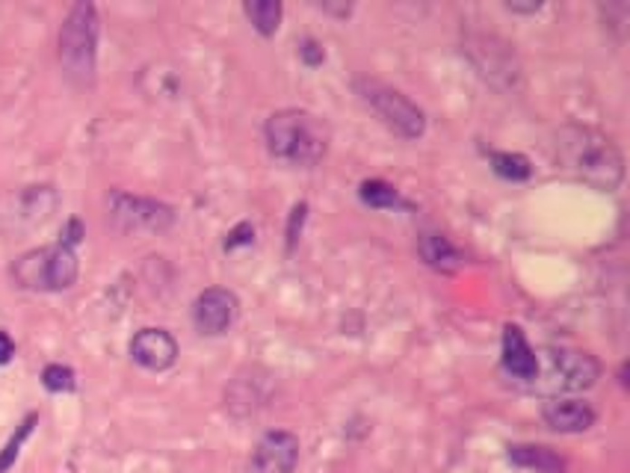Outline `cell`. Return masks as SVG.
<instances>
[{
    "label": "cell",
    "instance_id": "cell-9",
    "mask_svg": "<svg viewBox=\"0 0 630 473\" xmlns=\"http://www.w3.org/2000/svg\"><path fill=\"white\" fill-rule=\"evenodd\" d=\"M237 296L225 287H208L193 305V323L201 334H222L237 320Z\"/></svg>",
    "mask_w": 630,
    "mask_h": 473
},
{
    "label": "cell",
    "instance_id": "cell-20",
    "mask_svg": "<svg viewBox=\"0 0 630 473\" xmlns=\"http://www.w3.org/2000/svg\"><path fill=\"white\" fill-rule=\"evenodd\" d=\"M255 240V228L249 222H240L237 228H234L228 234V240H225V249H237V246H249Z\"/></svg>",
    "mask_w": 630,
    "mask_h": 473
},
{
    "label": "cell",
    "instance_id": "cell-3",
    "mask_svg": "<svg viewBox=\"0 0 630 473\" xmlns=\"http://www.w3.org/2000/svg\"><path fill=\"white\" fill-rule=\"evenodd\" d=\"M536 379L533 388L548 393V397H562V393H577L589 391L601 376L598 358L580 349H566V346H545L542 352H536Z\"/></svg>",
    "mask_w": 630,
    "mask_h": 473
},
{
    "label": "cell",
    "instance_id": "cell-11",
    "mask_svg": "<svg viewBox=\"0 0 630 473\" xmlns=\"http://www.w3.org/2000/svg\"><path fill=\"white\" fill-rule=\"evenodd\" d=\"M542 418L550 430L566 432V435H577V432H586L595 423V411H592V405L583 402V400L550 397L542 405Z\"/></svg>",
    "mask_w": 630,
    "mask_h": 473
},
{
    "label": "cell",
    "instance_id": "cell-17",
    "mask_svg": "<svg viewBox=\"0 0 630 473\" xmlns=\"http://www.w3.org/2000/svg\"><path fill=\"white\" fill-rule=\"evenodd\" d=\"M358 196H362L364 205L376 208V210H388V208H400L402 205L400 193L385 181H364L362 189H358Z\"/></svg>",
    "mask_w": 630,
    "mask_h": 473
},
{
    "label": "cell",
    "instance_id": "cell-15",
    "mask_svg": "<svg viewBox=\"0 0 630 473\" xmlns=\"http://www.w3.org/2000/svg\"><path fill=\"white\" fill-rule=\"evenodd\" d=\"M246 15H249L257 33L273 36L281 24V4L278 0H249V4H246Z\"/></svg>",
    "mask_w": 630,
    "mask_h": 473
},
{
    "label": "cell",
    "instance_id": "cell-8",
    "mask_svg": "<svg viewBox=\"0 0 630 473\" xmlns=\"http://www.w3.org/2000/svg\"><path fill=\"white\" fill-rule=\"evenodd\" d=\"M299 461V438L294 432L276 430L257 441L249 473H294Z\"/></svg>",
    "mask_w": 630,
    "mask_h": 473
},
{
    "label": "cell",
    "instance_id": "cell-22",
    "mask_svg": "<svg viewBox=\"0 0 630 473\" xmlns=\"http://www.w3.org/2000/svg\"><path fill=\"white\" fill-rule=\"evenodd\" d=\"M302 60H305L308 65H320L323 63V48L317 42H305V44H302Z\"/></svg>",
    "mask_w": 630,
    "mask_h": 473
},
{
    "label": "cell",
    "instance_id": "cell-4",
    "mask_svg": "<svg viewBox=\"0 0 630 473\" xmlns=\"http://www.w3.org/2000/svg\"><path fill=\"white\" fill-rule=\"evenodd\" d=\"M98 56V9L92 4H74L60 30V63L65 77L77 86H89L95 77Z\"/></svg>",
    "mask_w": 630,
    "mask_h": 473
},
{
    "label": "cell",
    "instance_id": "cell-2",
    "mask_svg": "<svg viewBox=\"0 0 630 473\" xmlns=\"http://www.w3.org/2000/svg\"><path fill=\"white\" fill-rule=\"evenodd\" d=\"M267 149L281 163L317 166L329 151V130L305 110H281L267 121Z\"/></svg>",
    "mask_w": 630,
    "mask_h": 473
},
{
    "label": "cell",
    "instance_id": "cell-12",
    "mask_svg": "<svg viewBox=\"0 0 630 473\" xmlns=\"http://www.w3.org/2000/svg\"><path fill=\"white\" fill-rule=\"evenodd\" d=\"M503 370L521 381H533L536 379V349L527 343L524 332L519 325H506L503 329Z\"/></svg>",
    "mask_w": 630,
    "mask_h": 473
},
{
    "label": "cell",
    "instance_id": "cell-19",
    "mask_svg": "<svg viewBox=\"0 0 630 473\" xmlns=\"http://www.w3.org/2000/svg\"><path fill=\"white\" fill-rule=\"evenodd\" d=\"M42 385L48 391H53V393L72 391L74 388V373L69 367H63V364H48L42 370Z\"/></svg>",
    "mask_w": 630,
    "mask_h": 473
},
{
    "label": "cell",
    "instance_id": "cell-10",
    "mask_svg": "<svg viewBox=\"0 0 630 473\" xmlns=\"http://www.w3.org/2000/svg\"><path fill=\"white\" fill-rule=\"evenodd\" d=\"M131 355L145 370H157L160 373V370H169L178 362V343L166 329H142L133 334Z\"/></svg>",
    "mask_w": 630,
    "mask_h": 473
},
{
    "label": "cell",
    "instance_id": "cell-24",
    "mask_svg": "<svg viewBox=\"0 0 630 473\" xmlns=\"http://www.w3.org/2000/svg\"><path fill=\"white\" fill-rule=\"evenodd\" d=\"M302 219H305V205H299L294 210V217H290V231H287L290 243H296V228H302Z\"/></svg>",
    "mask_w": 630,
    "mask_h": 473
},
{
    "label": "cell",
    "instance_id": "cell-18",
    "mask_svg": "<svg viewBox=\"0 0 630 473\" xmlns=\"http://www.w3.org/2000/svg\"><path fill=\"white\" fill-rule=\"evenodd\" d=\"M33 426H36V414H30V418H27L24 423L18 426V432H15L13 438H9V441H6L4 453H0V473H6L9 468L15 465V459H18V453H21V444H24L27 438H30Z\"/></svg>",
    "mask_w": 630,
    "mask_h": 473
},
{
    "label": "cell",
    "instance_id": "cell-14",
    "mask_svg": "<svg viewBox=\"0 0 630 473\" xmlns=\"http://www.w3.org/2000/svg\"><path fill=\"white\" fill-rule=\"evenodd\" d=\"M421 255L432 269H438V273H453V269L462 266V255H459L456 246L441 234H423Z\"/></svg>",
    "mask_w": 630,
    "mask_h": 473
},
{
    "label": "cell",
    "instance_id": "cell-16",
    "mask_svg": "<svg viewBox=\"0 0 630 473\" xmlns=\"http://www.w3.org/2000/svg\"><path fill=\"white\" fill-rule=\"evenodd\" d=\"M491 166L494 172H498L500 178H506V181H527L530 178V160H527L524 154H509V151H498L491 154Z\"/></svg>",
    "mask_w": 630,
    "mask_h": 473
},
{
    "label": "cell",
    "instance_id": "cell-7",
    "mask_svg": "<svg viewBox=\"0 0 630 473\" xmlns=\"http://www.w3.org/2000/svg\"><path fill=\"white\" fill-rule=\"evenodd\" d=\"M110 210L116 225L125 231H166L175 219V210L163 205V201L131 193H112Z\"/></svg>",
    "mask_w": 630,
    "mask_h": 473
},
{
    "label": "cell",
    "instance_id": "cell-5",
    "mask_svg": "<svg viewBox=\"0 0 630 473\" xmlns=\"http://www.w3.org/2000/svg\"><path fill=\"white\" fill-rule=\"evenodd\" d=\"M355 92L362 95L364 104L373 110L393 133H400V137H406V140L423 137V130H426L423 110L418 104H412V101L402 92H397L393 86L373 81V77H362V81H355Z\"/></svg>",
    "mask_w": 630,
    "mask_h": 473
},
{
    "label": "cell",
    "instance_id": "cell-25",
    "mask_svg": "<svg viewBox=\"0 0 630 473\" xmlns=\"http://www.w3.org/2000/svg\"><path fill=\"white\" fill-rule=\"evenodd\" d=\"M506 9H512V13H538V9H542V4H527V6H519V4H506Z\"/></svg>",
    "mask_w": 630,
    "mask_h": 473
},
{
    "label": "cell",
    "instance_id": "cell-1",
    "mask_svg": "<svg viewBox=\"0 0 630 473\" xmlns=\"http://www.w3.org/2000/svg\"><path fill=\"white\" fill-rule=\"evenodd\" d=\"M557 157L577 181L606 193H613L625 178V157L615 142L586 125H566L557 130Z\"/></svg>",
    "mask_w": 630,
    "mask_h": 473
},
{
    "label": "cell",
    "instance_id": "cell-13",
    "mask_svg": "<svg viewBox=\"0 0 630 473\" xmlns=\"http://www.w3.org/2000/svg\"><path fill=\"white\" fill-rule=\"evenodd\" d=\"M509 461L524 470H536V473H566V459L557 456L550 447H538V444L509 447Z\"/></svg>",
    "mask_w": 630,
    "mask_h": 473
},
{
    "label": "cell",
    "instance_id": "cell-21",
    "mask_svg": "<svg viewBox=\"0 0 630 473\" xmlns=\"http://www.w3.org/2000/svg\"><path fill=\"white\" fill-rule=\"evenodd\" d=\"M81 236H83V225H81V219H72V222L63 228V240H60V246H65V249H74V246L81 243Z\"/></svg>",
    "mask_w": 630,
    "mask_h": 473
},
{
    "label": "cell",
    "instance_id": "cell-23",
    "mask_svg": "<svg viewBox=\"0 0 630 473\" xmlns=\"http://www.w3.org/2000/svg\"><path fill=\"white\" fill-rule=\"evenodd\" d=\"M13 355H15L13 337H9L6 332H0V364H9V362H13Z\"/></svg>",
    "mask_w": 630,
    "mask_h": 473
},
{
    "label": "cell",
    "instance_id": "cell-6",
    "mask_svg": "<svg viewBox=\"0 0 630 473\" xmlns=\"http://www.w3.org/2000/svg\"><path fill=\"white\" fill-rule=\"evenodd\" d=\"M15 278L27 290H65L77 281V257L74 249L65 246H48V249H33L18 257Z\"/></svg>",
    "mask_w": 630,
    "mask_h": 473
}]
</instances>
